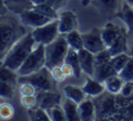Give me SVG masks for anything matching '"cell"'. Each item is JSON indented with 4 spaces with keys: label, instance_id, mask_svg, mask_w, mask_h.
<instances>
[{
    "label": "cell",
    "instance_id": "6da1fadb",
    "mask_svg": "<svg viewBox=\"0 0 133 121\" xmlns=\"http://www.w3.org/2000/svg\"><path fill=\"white\" fill-rule=\"evenodd\" d=\"M96 121H133V92L129 96L106 90L93 99Z\"/></svg>",
    "mask_w": 133,
    "mask_h": 121
},
{
    "label": "cell",
    "instance_id": "7a4b0ae2",
    "mask_svg": "<svg viewBox=\"0 0 133 121\" xmlns=\"http://www.w3.org/2000/svg\"><path fill=\"white\" fill-rule=\"evenodd\" d=\"M1 29V45H0V58L4 59L8 52L26 35V30L15 17L8 15H3L0 17Z\"/></svg>",
    "mask_w": 133,
    "mask_h": 121
},
{
    "label": "cell",
    "instance_id": "3957f363",
    "mask_svg": "<svg viewBox=\"0 0 133 121\" xmlns=\"http://www.w3.org/2000/svg\"><path fill=\"white\" fill-rule=\"evenodd\" d=\"M35 43L36 41L32 33H28L18 42L16 43L13 48L8 52L6 57L2 60V64L15 71L18 70L26 57L34 50L33 48Z\"/></svg>",
    "mask_w": 133,
    "mask_h": 121
},
{
    "label": "cell",
    "instance_id": "277c9868",
    "mask_svg": "<svg viewBox=\"0 0 133 121\" xmlns=\"http://www.w3.org/2000/svg\"><path fill=\"white\" fill-rule=\"evenodd\" d=\"M69 50V43L65 34L59 36L50 44L46 46V66L50 70L56 66H61Z\"/></svg>",
    "mask_w": 133,
    "mask_h": 121
},
{
    "label": "cell",
    "instance_id": "5b68a950",
    "mask_svg": "<svg viewBox=\"0 0 133 121\" xmlns=\"http://www.w3.org/2000/svg\"><path fill=\"white\" fill-rule=\"evenodd\" d=\"M18 83L19 84H24V83L31 84L37 90H48V91L57 92V81L54 79L51 70L46 66L29 75L20 76L18 77Z\"/></svg>",
    "mask_w": 133,
    "mask_h": 121
},
{
    "label": "cell",
    "instance_id": "8992f818",
    "mask_svg": "<svg viewBox=\"0 0 133 121\" xmlns=\"http://www.w3.org/2000/svg\"><path fill=\"white\" fill-rule=\"evenodd\" d=\"M111 58L112 56L109 48H106L103 51L95 54V66L93 76L95 79L103 83L108 77L118 75L111 63Z\"/></svg>",
    "mask_w": 133,
    "mask_h": 121
},
{
    "label": "cell",
    "instance_id": "52a82bcc",
    "mask_svg": "<svg viewBox=\"0 0 133 121\" xmlns=\"http://www.w3.org/2000/svg\"><path fill=\"white\" fill-rule=\"evenodd\" d=\"M46 66V46L38 44L17 70L19 76L29 75Z\"/></svg>",
    "mask_w": 133,
    "mask_h": 121
},
{
    "label": "cell",
    "instance_id": "ba28073f",
    "mask_svg": "<svg viewBox=\"0 0 133 121\" xmlns=\"http://www.w3.org/2000/svg\"><path fill=\"white\" fill-rule=\"evenodd\" d=\"M58 25V19H56V20H52L51 22L48 23L44 26L35 28L34 31L32 32V35H33L36 43L46 46V45L53 42L60 34Z\"/></svg>",
    "mask_w": 133,
    "mask_h": 121
},
{
    "label": "cell",
    "instance_id": "9c48e42d",
    "mask_svg": "<svg viewBox=\"0 0 133 121\" xmlns=\"http://www.w3.org/2000/svg\"><path fill=\"white\" fill-rule=\"evenodd\" d=\"M83 46L93 54H97L106 49L105 42L102 38V28H92L89 32L81 34Z\"/></svg>",
    "mask_w": 133,
    "mask_h": 121
},
{
    "label": "cell",
    "instance_id": "30bf717a",
    "mask_svg": "<svg viewBox=\"0 0 133 121\" xmlns=\"http://www.w3.org/2000/svg\"><path fill=\"white\" fill-rule=\"evenodd\" d=\"M123 0H92L91 5L94 6L103 18L110 20L117 17L122 6Z\"/></svg>",
    "mask_w": 133,
    "mask_h": 121
},
{
    "label": "cell",
    "instance_id": "8fae6325",
    "mask_svg": "<svg viewBox=\"0 0 133 121\" xmlns=\"http://www.w3.org/2000/svg\"><path fill=\"white\" fill-rule=\"evenodd\" d=\"M37 100V107L48 110L61 103V95L58 92L48 90H37L36 93Z\"/></svg>",
    "mask_w": 133,
    "mask_h": 121
},
{
    "label": "cell",
    "instance_id": "7c38bea8",
    "mask_svg": "<svg viewBox=\"0 0 133 121\" xmlns=\"http://www.w3.org/2000/svg\"><path fill=\"white\" fill-rule=\"evenodd\" d=\"M20 20L22 25L28 26H31V28H37L39 26H42L44 25L48 24V23L51 22V19L48 17L43 16L37 10H35L33 8L24 11L22 14L19 15Z\"/></svg>",
    "mask_w": 133,
    "mask_h": 121
},
{
    "label": "cell",
    "instance_id": "4fadbf2b",
    "mask_svg": "<svg viewBox=\"0 0 133 121\" xmlns=\"http://www.w3.org/2000/svg\"><path fill=\"white\" fill-rule=\"evenodd\" d=\"M58 28L60 34H68L78 28L77 16L70 10L63 11L58 17Z\"/></svg>",
    "mask_w": 133,
    "mask_h": 121
},
{
    "label": "cell",
    "instance_id": "5bb4252c",
    "mask_svg": "<svg viewBox=\"0 0 133 121\" xmlns=\"http://www.w3.org/2000/svg\"><path fill=\"white\" fill-rule=\"evenodd\" d=\"M78 53L82 71L88 74L89 77H93L95 66V54L91 53L86 48L80 49L79 51H78Z\"/></svg>",
    "mask_w": 133,
    "mask_h": 121
},
{
    "label": "cell",
    "instance_id": "9a60e30c",
    "mask_svg": "<svg viewBox=\"0 0 133 121\" xmlns=\"http://www.w3.org/2000/svg\"><path fill=\"white\" fill-rule=\"evenodd\" d=\"M123 28V26H118L112 22H108L102 28V38L108 48L111 46V45L119 37Z\"/></svg>",
    "mask_w": 133,
    "mask_h": 121
},
{
    "label": "cell",
    "instance_id": "2e32d148",
    "mask_svg": "<svg viewBox=\"0 0 133 121\" xmlns=\"http://www.w3.org/2000/svg\"><path fill=\"white\" fill-rule=\"evenodd\" d=\"M81 121H96V107L93 99L85 98L78 104Z\"/></svg>",
    "mask_w": 133,
    "mask_h": 121
},
{
    "label": "cell",
    "instance_id": "e0dca14e",
    "mask_svg": "<svg viewBox=\"0 0 133 121\" xmlns=\"http://www.w3.org/2000/svg\"><path fill=\"white\" fill-rule=\"evenodd\" d=\"M82 89L86 93V95L91 96V97H98L101 95L103 92H105L106 88L103 83L99 82L94 77H87L84 86H82Z\"/></svg>",
    "mask_w": 133,
    "mask_h": 121
},
{
    "label": "cell",
    "instance_id": "ac0fdd59",
    "mask_svg": "<svg viewBox=\"0 0 133 121\" xmlns=\"http://www.w3.org/2000/svg\"><path fill=\"white\" fill-rule=\"evenodd\" d=\"M111 56L114 57L118 54L127 53L128 50V30L123 28L122 32L120 33L119 37L116 39L114 43L109 48Z\"/></svg>",
    "mask_w": 133,
    "mask_h": 121
},
{
    "label": "cell",
    "instance_id": "d6986e66",
    "mask_svg": "<svg viewBox=\"0 0 133 121\" xmlns=\"http://www.w3.org/2000/svg\"><path fill=\"white\" fill-rule=\"evenodd\" d=\"M66 121H81L78 112V104L66 97L62 104Z\"/></svg>",
    "mask_w": 133,
    "mask_h": 121
},
{
    "label": "cell",
    "instance_id": "ffe728a7",
    "mask_svg": "<svg viewBox=\"0 0 133 121\" xmlns=\"http://www.w3.org/2000/svg\"><path fill=\"white\" fill-rule=\"evenodd\" d=\"M117 17L126 24L128 32H133V6L123 0L122 6L119 12L117 14Z\"/></svg>",
    "mask_w": 133,
    "mask_h": 121
},
{
    "label": "cell",
    "instance_id": "44dd1931",
    "mask_svg": "<svg viewBox=\"0 0 133 121\" xmlns=\"http://www.w3.org/2000/svg\"><path fill=\"white\" fill-rule=\"evenodd\" d=\"M2 3L8 10L17 15H20L24 11L30 9L34 6L26 3L25 0H2Z\"/></svg>",
    "mask_w": 133,
    "mask_h": 121
},
{
    "label": "cell",
    "instance_id": "7402d4cb",
    "mask_svg": "<svg viewBox=\"0 0 133 121\" xmlns=\"http://www.w3.org/2000/svg\"><path fill=\"white\" fill-rule=\"evenodd\" d=\"M124 80L118 75L111 76L108 77L103 82L104 86L106 88V90L109 93L112 94H118L121 91L124 85Z\"/></svg>",
    "mask_w": 133,
    "mask_h": 121
},
{
    "label": "cell",
    "instance_id": "603a6c76",
    "mask_svg": "<svg viewBox=\"0 0 133 121\" xmlns=\"http://www.w3.org/2000/svg\"><path fill=\"white\" fill-rule=\"evenodd\" d=\"M65 63L69 64L74 69V77L76 78H78L81 75V66H80L79 57H78V51L74 50L73 48H69V50L68 52V55L65 59Z\"/></svg>",
    "mask_w": 133,
    "mask_h": 121
},
{
    "label": "cell",
    "instance_id": "cb8c5ba5",
    "mask_svg": "<svg viewBox=\"0 0 133 121\" xmlns=\"http://www.w3.org/2000/svg\"><path fill=\"white\" fill-rule=\"evenodd\" d=\"M64 93L68 98H70L78 104H79L86 98V93L83 91V89L72 85H68L65 86Z\"/></svg>",
    "mask_w": 133,
    "mask_h": 121
},
{
    "label": "cell",
    "instance_id": "d4e9b609",
    "mask_svg": "<svg viewBox=\"0 0 133 121\" xmlns=\"http://www.w3.org/2000/svg\"><path fill=\"white\" fill-rule=\"evenodd\" d=\"M0 81L1 82H6L8 84L16 86L17 83H18V77H17L15 70L10 69L9 68L1 64V68H0Z\"/></svg>",
    "mask_w": 133,
    "mask_h": 121
},
{
    "label": "cell",
    "instance_id": "484cf974",
    "mask_svg": "<svg viewBox=\"0 0 133 121\" xmlns=\"http://www.w3.org/2000/svg\"><path fill=\"white\" fill-rule=\"evenodd\" d=\"M65 35H66V38L68 43H69V48H73L76 51H79L80 49L84 48L81 34L78 33V31L77 29L72 30L71 32L65 34Z\"/></svg>",
    "mask_w": 133,
    "mask_h": 121
},
{
    "label": "cell",
    "instance_id": "4316f807",
    "mask_svg": "<svg viewBox=\"0 0 133 121\" xmlns=\"http://www.w3.org/2000/svg\"><path fill=\"white\" fill-rule=\"evenodd\" d=\"M33 8L35 10H37V12H39L40 14H42L43 16L50 18L51 20H56V19H58L59 17L57 10L48 4L43 3V4L34 5Z\"/></svg>",
    "mask_w": 133,
    "mask_h": 121
},
{
    "label": "cell",
    "instance_id": "83f0119b",
    "mask_svg": "<svg viewBox=\"0 0 133 121\" xmlns=\"http://www.w3.org/2000/svg\"><path fill=\"white\" fill-rule=\"evenodd\" d=\"M28 114L30 121H51L46 110L40 107L28 109Z\"/></svg>",
    "mask_w": 133,
    "mask_h": 121
},
{
    "label": "cell",
    "instance_id": "f1b7e54d",
    "mask_svg": "<svg viewBox=\"0 0 133 121\" xmlns=\"http://www.w3.org/2000/svg\"><path fill=\"white\" fill-rule=\"evenodd\" d=\"M129 58H130V56L127 53H122L118 54L117 56H114L111 58V63H112L113 66H114L115 70H116L118 73H119L123 68L126 66L128 62H129Z\"/></svg>",
    "mask_w": 133,
    "mask_h": 121
},
{
    "label": "cell",
    "instance_id": "f546056e",
    "mask_svg": "<svg viewBox=\"0 0 133 121\" xmlns=\"http://www.w3.org/2000/svg\"><path fill=\"white\" fill-rule=\"evenodd\" d=\"M118 76L123 79L124 82H133V57H130L129 62L118 73Z\"/></svg>",
    "mask_w": 133,
    "mask_h": 121
},
{
    "label": "cell",
    "instance_id": "4dcf8cb0",
    "mask_svg": "<svg viewBox=\"0 0 133 121\" xmlns=\"http://www.w3.org/2000/svg\"><path fill=\"white\" fill-rule=\"evenodd\" d=\"M46 112H48L51 121H66L64 109L62 106H60V105L49 108L46 110Z\"/></svg>",
    "mask_w": 133,
    "mask_h": 121
},
{
    "label": "cell",
    "instance_id": "1f68e13d",
    "mask_svg": "<svg viewBox=\"0 0 133 121\" xmlns=\"http://www.w3.org/2000/svg\"><path fill=\"white\" fill-rule=\"evenodd\" d=\"M14 113H15V109L9 103H2V105L0 106V117L4 120L11 119L14 116Z\"/></svg>",
    "mask_w": 133,
    "mask_h": 121
},
{
    "label": "cell",
    "instance_id": "d6a6232c",
    "mask_svg": "<svg viewBox=\"0 0 133 121\" xmlns=\"http://www.w3.org/2000/svg\"><path fill=\"white\" fill-rule=\"evenodd\" d=\"M0 95L4 98H12L15 95V86L0 81Z\"/></svg>",
    "mask_w": 133,
    "mask_h": 121
},
{
    "label": "cell",
    "instance_id": "836d02e7",
    "mask_svg": "<svg viewBox=\"0 0 133 121\" xmlns=\"http://www.w3.org/2000/svg\"><path fill=\"white\" fill-rule=\"evenodd\" d=\"M34 5H37V4H48L50 5L51 6H53L56 10H59L60 8H62L63 6H65L69 0H32Z\"/></svg>",
    "mask_w": 133,
    "mask_h": 121
},
{
    "label": "cell",
    "instance_id": "e575fe53",
    "mask_svg": "<svg viewBox=\"0 0 133 121\" xmlns=\"http://www.w3.org/2000/svg\"><path fill=\"white\" fill-rule=\"evenodd\" d=\"M21 104H22L25 107L28 108V109L37 107V97H36V95L22 96V97H21Z\"/></svg>",
    "mask_w": 133,
    "mask_h": 121
},
{
    "label": "cell",
    "instance_id": "d590c367",
    "mask_svg": "<svg viewBox=\"0 0 133 121\" xmlns=\"http://www.w3.org/2000/svg\"><path fill=\"white\" fill-rule=\"evenodd\" d=\"M37 88L31 84L28 83H24L21 84L20 86V93L22 96H33L37 93Z\"/></svg>",
    "mask_w": 133,
    "mask_h": 121
},
{
    "label": "cell",
    "instance_id": "8d00e7d4",
    "mask_svg": "<svg viewBox=\"0 0 133 121\" xmlns=\"http://www.w3.org/2000/svg\"><path fill=\"white\" fill-rule=\"evenodd\" d=\"M51 73L53 76L54 79H55L57 82H62L66 78V76L63 73V70L61 68V66H56V68H52L51 69Z\"/></svg>",
    "mask_w": 133,
    "mask_h": 121
},
{
    "label": "cell",
    "instance_id": "74e56055",
    "mask_svg": "<svg viewBox=\"0 0 133 121\" xmlns=\"http://www.w3.org/2000/svg\"><path fill=\"white\" fill-rule=\"evenodd\" d=\"M61 68L63 70V73L66 76V77H70L74 76V69L68 63H64V64L61 66Z\"/></svg>",
    "mask_w": 133,
    "mask_h": 121
},
{
    "label": "cell",
    "instance_id": "f35d334b",
    "mask_svg": "<svg viewBox=\"0 0 133 121\" xmlns=\"http://www.w3.org/2000/svg\"><path fill=\"white\" fill-rule=\"evenodd\" d=\"M127 54L133 57V32H128V50Z\"/></svg>",
    "mask_w": 133,
    "mask_h": 121
},
{
    "label": "cell",
    "instance_id": "ab89813d",
    "mask_svg": "<svg viewBox=\"0 0 133 121\" xmlns=\"http://www.w3.org/2000/svg\"><path fill=\"white\" fill-rule=\"evenodd\" d=\"M91 1H92V0H80V2H81V5L83 6H87L88 5L91 4Z\"/></svg>",
    "mask_w": 133,
    "mask_h": 121
},
{
    "label": "cell",
    "instance_id": "60d3db41",
    "mask_svg": "<svg viewBox=\"0 0 133 121\" xmlns=\"http://www.w3.org/2000/svg\"><path fill=\"white\" fill-rule=\"evenodd\" d=\"M124 1H126V2L130 5L131 6H133V0H124Z\"/></svg>",
    "mask_w": 133,
    "mask_h": 121
}]
</instances>
